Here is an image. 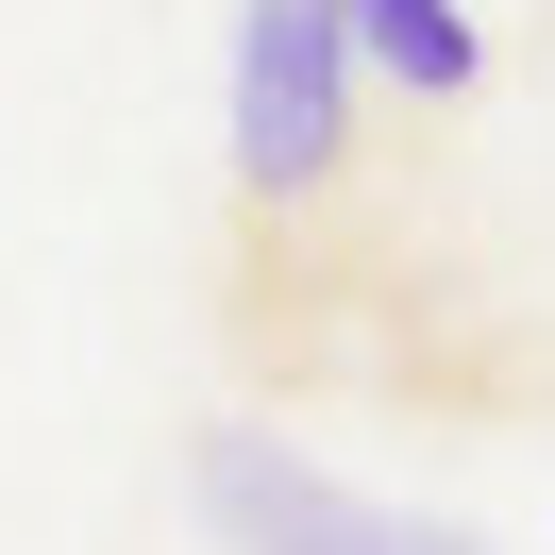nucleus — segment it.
I'll return each instance as SVG.
<instances>
[{
    "mask_svg": "<svg viewBox=\"0 0 555 555\" xmlns=\"http://www.w3.org/2000/svg\"><path fill=\"white\" fill-rule=\"evenodd\" d=\"M203 521L236 555H488V539H454V521H404V505H353L320 454H286L270 421H219L203 438Z\"/></svg>",
    "mask_w": 555,
    "mask_h": 555,
    "instance_id": "nucleus-2",
    "label": "nucleus"
},
{
    "mask_svg": "<svg viewBox=\"0 0 555 555\" xmlns=\"http://www.w3.org/2000/svg\"><path fill=\"white\" fill-rule=\"evenodd\" d=\"M337 35H353V85H404V102H472L488 85V35L454 0H337Z\"/></svg>",
    "mask_w": 555,
    "mask_h": 555,
    "instance_id": "nucleus-3",
    "label": "nucleus"
},
{
    "mask_svg": "<svg viewBox=\"0 0 555 555\" xmlns=\"http://www.w3.org/2000/svg\"><path fill=\"white\" fill-rule=\"evenodd\" d=\"M353 185V35L337 0H236V203L253 236L320 219Z\"/></svg>",
    "mask_w": 555,
    "mask_h": 555,
    "instance_id": "nucleus-1",
    "label": "nucleus"
}]
</instances>
